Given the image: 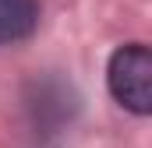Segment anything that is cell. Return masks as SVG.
Returning a JSON list of instances; mask_svg holds the SVG:
<instances>
[{"label": "cell", "instance_id": "obj_2", "mask_svg": "<svg viewBox=\"0 0 152 148\" xmlns=\"http://www.w3.org/2000/svg\"><path fill=\"white\" fill-rule=\"evenodd\" d=\"M39 25V4L36 0H0V46L21 42Z\"/></svg>", "mask_w": 152, "mask_h": 148}, {"label": "cell", "instance_id": "obj_1", "mask_svg": "<svg viewBox=\"0 0 152 148\" xmlns=\"http://www.w3.org/2000/svg\"><path fill=\"white\" fill-rule=\"evenodd\" d=\"M110 92L124 110L145 116L152 110V57L142 42H127L110 57Z\"/></svg>", "mask_w": 152, "mask_h": 148}]
</instances>
